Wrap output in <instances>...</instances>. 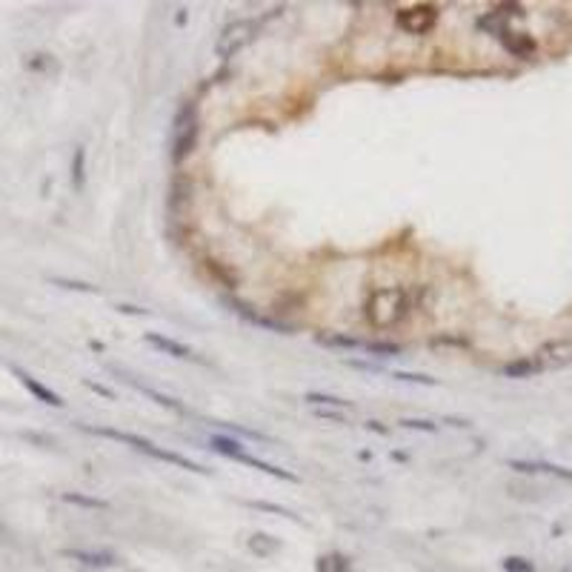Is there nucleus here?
Returning <instances> with one entry per match:
<instances>
[{
	"mask_svg": "<svg viewBox=\"0 0 572 572\" xmlns=\"http://www.w3.org/2000/svg\"><path fill=\"white\" fill-rule=\"evenodd\" d=\"M61 498L66 504H74V507H86V509H106L109 504L103 498H92V495H78V492H63Z\"/></svg>",
	"mask_w": 572,
	"mask_h": 572,
	"instance_id": "obj_13",
	"label": "nucleus"
},
{
	"mask_svg": "<svg viewBox=\"0 0 572 572\" xmlns=\"http://www.w3.org/2000/svg\"><path fill=\"white\" fill-rule=\"evenodd\" d=\"M504 569L507 572H535V566H532L527 558H504Z\"/></svg>",
	"mask_w": 572,
	"mask_h": 572,
	"instance_id": "obj_19",
	"label": "nucleus"
},
{
	"mask_svg": "<svg viewBox=\"0 0 572 572\" xmlns=\"http://www.w3.org/2000/svg\"><path fill=\"white\" fill-rule=\"evenodd\" d=\"M81 163H83V149L74 152V163H72V178H74V186H81Z\"/></svg>",
	"mask_w": 572,
	"mask_h": 572,
	"instance_id": "obj_22",
	"label": "nucleus"
},
{
	"mask_svg": "<svg viewBox=\"0 0 572 572\" xmlns=\"http://www.w3.org/2000/svg\"><path fill=\"white\" fill-rule=\"evenodd\" d=\"M12 372L17 375V380H21V384H23V387H26V389L37 398V400H43V404H49V407H63V398L57 395V392H52L49 387H43L41 380L32 378L26 369H21V367H12Z\"/></svg>",
	"mask_w": 572,
	"mask_h": 572,
	"instance_id": "obj_7",
	"label": "nucleus"
},
{
	"mask_svg": "<svg viewBox=\"0 0 572 572\" xmlns=\"http://www.w3.org/2000/svg\"><path fill=\"white\" fill-rule=\"evenodd\" d=\"M538 367L535 364H529V360H515V364H507L504 367V375H509V378H527V375H532Z\"/></svg>",
	"mask_w": 572,
	"mask_h": 572,
	"instance_id": "obj_15",
	"label": "nucleus"
},
{
	"mask_svg": "<svg viewBox=\"0 0 572 572\" xmlns=\"http://www.w3.org/2000/svg\"><path fill=\"white\" fill-rule=\"evenodd\" d=\"M569 572H572V569H569Z\"/></svg>",
	"mask_w": 572,
	"mask_h": 572,
	"instance_id": "obj_24",
	"label": "nucleus"
},
{
	"mask_svg": "<svg viewBox=\"0 0 572 572\" xmlns=\"http://www.w3.org/2000/svg\"><path fill=\"white\" fill-rule=\"evenodd\" d=\"M146 343H152V347H158L161 352H166V355H172V358H181V360H198V355L189 349V347H183V343H178V340H169V338H163V335H158V332H146Z\"/></svg>",
	"mask_w": 572,
	"mask_h": 572,
	"instance_id": "obj_9",
	"label": "nucleus"
},
{
	"mask_svg": "<svg viewBox=\"0 0 572 572\" xmlns=\"http://www.w3.org/2000/svg\"><path fill=\"white\" fill-rule=\"evenodd\" d=\"M63 558L81 564L86 569H112L118 558L112 552H92V549H63Z\"/></svg>",
	"mask_w": 572,
	"mask_h": 572,
	"instance_id": "obj_6",
	"label": "nucleus"
},
{
	"mask_svg": "<svg viewBox=\"0 0 572 572\" xmlns=\"http://www.w3.org/2000/svg\"><path fill=\"white\" fill-rule=\"evenodd\" d=\"M407 312H409V295H407V289H400V286L378 289L367 300V318L378 329L395 327V323H400L407 318Z\"/></svg>",
	"mask_w": 572,
	"mask_h": 572,
	"instance_id": "obj_2",
	"label": "nucleus"
},
{
	"mask_svg": "<svg viewBox=\"0 0 572 572\" xmlns=\"http://www.w3.org/2000/svg\"><path fill=\"white\" fill-rule=\"evenodd\" d=\"M400 427H407V429H421V432H435V429H438L432 421H415V418H404V421H400Z\"/></svg>",
	"mask_w": 572,
	"mask_h": 572,
	"instance_id": "obj_21",
	"label": "nucleus"
},
{
	"mask_svg": "<svg viewBox=\"0 0 572 572\" xmlns=\"http://www.w3.org/2000/svg\"><path fill=\"white\" fill-rule=\"evenodd\" d=\"M249 507H255V509H266V512H278V515H283V518H292V521H298L300 524V518L292 512V509H286V507H278V504H263V501H249Z\"/></svg>",
	"mask_w": 572,
	"mask_h": 572,
	"instance_id": "obj_18",
	"label": "nucleus"
},
{
	"mask_svg": "<svg viewBox=\"0 0 572 572\" xmlns=\"http://www.w3.org/2000/svg\"><path fill=\"white\" fill-rule=\"evenodd\" d=\"M0 535H6V527L3 524H0Z\"/></svg>",
	"mask_w": 572,
	"mask_h": 572,
	"instance_id": "obj_23",
	"label": "nucleus"
},
{
	"mask_svg": "<svg viewBox=\"0 0 572 572\" xmlns=\"http://www.w3.org/2000/svg\"><path fill=\"white\" fill-rule=\"evenodd\" d=\"M318 569L320 572H349V561L343 555H327V558H320Z\"/></svg>",
	"mask_w": 572,
	"mask_h": 572,
	"instance_id": "obj_14",
	"label": "nucleus"
},
{
	"mask_svg": "<svg viewBox=\"0 0 572 572\" xmlns=\"http://www.w3.org/2000/svg\"><path fill=\"white\" fill-rule=\"evenodd\" d=\"M81 429H86V432H92V435L112 438V441H121V444H129L132 449H138V452H143V455H149V458H158V461H163V464H175V467H181V469H186V472H206L201 464L189 461L186 455H181V452H169V449H163V447H158V444L146 441V438H141V435L121 432V429H112V427H81Z\"/></svg>",
	"mask_w": 572,
	"mask_h": 572,
	"instance_id": "obj_1",
	"label": "nucleus"
},
{
	"mask_svg": "<svg viewBox=\"0 0 572 572\" xmlns=\"http://www.w3.org/2000/svg\"><path fill=\"white\" fill-rule=\"evenodd\" d=\"M392 378H398V380H409V384H429V387H435V378H429V375H412V372H389Z\"/></svg>",
	"mask_w": 572,
	"mask_h": 572,
	"instance_id": "obj_20",
	"label": "nucleus"
},
{
	"mask_svg": "<svg viewBox=\"0 0 572 572\" xmlns=\"http://www.w3.org/2000/svg\"><path fill=\"white\" fill-rule=\"evenodd\" d=\"M114 372H118V369H114ZM118 375H121V380H123V384L135 387L138 392H143L146 398H152V400H155V404H161V407H166V409H172V412H181V415L186 412V407L181 404V400H175V398H169V395H163V392H158V389H152V387L141 384V380H138V378H132V375H123V372H118Z\"/></svg>",
	"mask_w": 572,
	"mask_h": 572,
	"instance_id": "obj_8",
	"label": "nucleus"
},
{
	"mask_svg": "<svg viewBox=\"0 0 572 572\" xmlns=\"http://www.w3.org/2000/svg\"><path fill=\"white\" fill-rule=\"evenodd\" d=\"M195 135H198V118L192 106H183L181 114L175 118V143H172V158L175 161H183L189 155V149L195 143Z\"/></svg>",
	"mask_w": 572,
	"mask_h": 572,
	"instance_id": "obj_3",
	"label": "nucleus"
},
{
	"mask_svg": "<svg viewBox=\"0 0 572 572\" xmlns=\"http://www.w3.org/2000/svg\"><path fill=\"white\" fill-rule=\"evenodd\" d=\"M272 535H255L252 541H249V549H255L258 555H266V552H275L280 544L278 541H269Z\"/></svg>",
	"mask_w": 572,
	"mask_h": 572,
	"instance_id": "obj_17",
	"label": "nucleus"
},
{
	"mask_svg": "<svg viewBox=\"0 0 572 572\" xmlns=\"http://www.w3.org/2000/svg\"><path fill=\"white\" fill-rule=\"evenodd\" d=\"M438 21V9L435 6H409L398 14V23L412 34H424L427 29H432V23Z\"/></svg>",
	"mask_w": 572,
	"mask_h": 572,
	"instance_id": "obj_5",
	"label": "nucleus"
},
{
	"mask_svg": "<svg viewBox=\"0 0 572 572\" xmlns=\"http://www.w3.org/2000/svg\"><path fill=\"white\" fill-rule=\"evenodd\" d=\"M255 34V21H235L229 23L218 41V57H229L235 54L243 43H249V37Z\"/></svg>",
	"mask_w": 572,
	"mask_h": 572,
	"instance_id": "obj_4",
	"label": "nucleus"
},
{
	"mask_svg": "<svg viewBox=\"0 0 572 572\" xmlns=\"http://www.w3.org/2000/svg\"><path fill=\"white\" fill-rule=\"evenodd\" d=\"M309 404H323V407H340V409H349V400L343 398H332V395H320V392H309L307 395Z\"/></svg>",
	"mask_w": 572,
	"mask_h": 572,
	"instance_id": "obj_16",
	"label": "nucleus"
},
{
	"mask_svg": "<svg viewBox=\"0 0 572 572\" xmlns=\"http://www.w3.org/2000/svg\"><path fill=\"white\" fill-rule=\"evenodd\" d=\"M235 461H241V464H246V467H252V469H258V472L275 475V478H280V481H298V475L286 472V469H280V467H275V464H269V461H261V458H255V455H249V452H243V449L238 452Z\"/></svg>",
	"mask_w": 572,
	"mask_h": 572,
	"instance_id": "obj_10",
	"label": "nucleus"
},
{
	"mask_svg": "<svg viewBox=\"0 0 572 572\" xmlns=\"http://www.w3.org/2000/svg\"><path fill=\"white\" fill-rule=\"evenodd\" d=\"M209 449L218 452V455L232 458V461H235L238 452H241V444L232 441V438H226V435H209Z\"/></svg>",
	"mask_w": 572,
	"mask_h": 572,
	"instance_id": "obj_12",
	"label": "nucleus"
},
{
	"mask_svg": "<svg viewBox=\"0 0 572 572\" xmlns=\"http://www.w3.org/2000/svg\"><path fill=\"white\" fill-rule=\"evenodd\" d=\"M509 467L515 472H549V475H558V478L572 481V472L569 469L555 467V464H547V461H509Z\"/></svg>",
	"mask_w": 572,
	"mask_h": 572,
	"instance_id": "obj_11",
	"label": "nucleus"
}]
</instances>
